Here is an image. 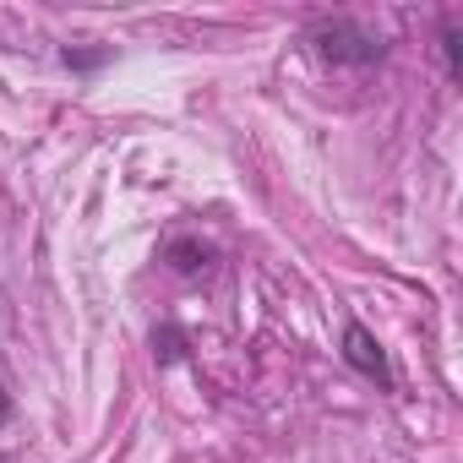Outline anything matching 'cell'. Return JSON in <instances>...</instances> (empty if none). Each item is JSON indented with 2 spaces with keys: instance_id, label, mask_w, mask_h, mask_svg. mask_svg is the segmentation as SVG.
Listing matches in <instances>:
<instances>
[{
  "instance_id": "1",
  "label": "cell",
  "mask_w": 463,
  "mask_h": 463,
  "mask_svg": "<svg viewBox=\"0 0 463 463\" xmlns=\"http://www.w3.org/2000/svg\"><path fill=\"white\" fill-rule=\"evenodd\" d=\"M311 44H317V55L333 61V66H376V61L387 55L382 33H371V28L354 23V17H322V23L311 28Z\"/></svg>"
},
{
  "instance_id": "4",
  "label": "cell",
  "mask_w": 463,
  "mask_h": 463,
  "mask_svg": "<svg viewBox=\"0 0 463 463\" xmlns=\"http://www.w3.org/2000/svg\"><path fill=\"white\" fill-rule=\"evenodd\" d=\"M441 55H447V77H463V39H458V17H441Z\"/></svg>"
},
{
  "instance_id": "8",
  "label": "cell",
  "mask_w": 463,
  "mask_h": 463,
  "mask_svg": "<svg viewBox=\"0 0 463 463\" xmlns=\"http://www.w3.org/2000/svg\"><path fill=\"white\" fill-rule=\"evenodd\" d=\"M0 463H12V458H6V452H0Z\"/></svg>"
},
{
  "instance_id": "2",
  "label": "cell",
  "mask_w": 463,
  "mask_h": 463,
  "mask_svg": "<svg viewBox=\"0 0 463 463\" xmlns=\"http://www.w3.org/2000/svg\"><path fill=\"white\" fill-rule=\"evenodd\" d=\"M344 365L360 371L365 382H376L382 392L398 387V382H392V365H387V349L376 344V333H371L365 322H344Z\"/></svg>"
},
{
  "instance_id": "5",
  "label": "cell",
  "mask_w": 463,
  "mask_h": 463,
  "mask_svg": "<svg viewBox=\"0 0 463 463\" xmlns=\"http://www.w3.org/2000/svg\"><path fill=\"white\" fill-rule=\"evenodd\" d=\"M153 354H158V365H175V360L185 354V333H180L175 322H164V327L153 333Z\"/></svg>"
},
{
  "instance_id": "6",
  "label": "cell",
  "mask_w": 463,
  "mask_h": 463,
  "mask_svg": "<svg viewBox=\"0 0 463 463\" xmlns=\"http://www.w3.org/2000/svg\"><path fill=\"white\" fill-rule=\"evenodd\" d=\"M66 66H77V71H93V66H104V50H93V55H82V50H66Z\"/></svg>"
},
{
  "instance_id": "3",
  "label": "cell",
  "mask_w": 463,
  "mask_h": 463,
  "mask_svg": "<svg viewBox=\"0 0 463 463\" xmlns=\"http://www.w3.org/2000/svg\"><path fill=\"white\" fill-rule=\"evenodd\" d=\"M164 262H169L175 273L196 279V273L213 268V246H202V241H169V246H164Z\"/></svg>"
},
{
  "instance_id": "7",
  "label": "cell",
  "mask_w": 463,
  "mask_h": 463,
  "mask_svg": "<svg viewBox=\"0 0 463 463\" xmlns=\"http://www.w3.org/2000/svg\"><path fill=\"white\" fill-rule=\"evenodd\" d=\"M12 420V392H6V382H0V425Z\"/></svg>"
}]
</instances>
